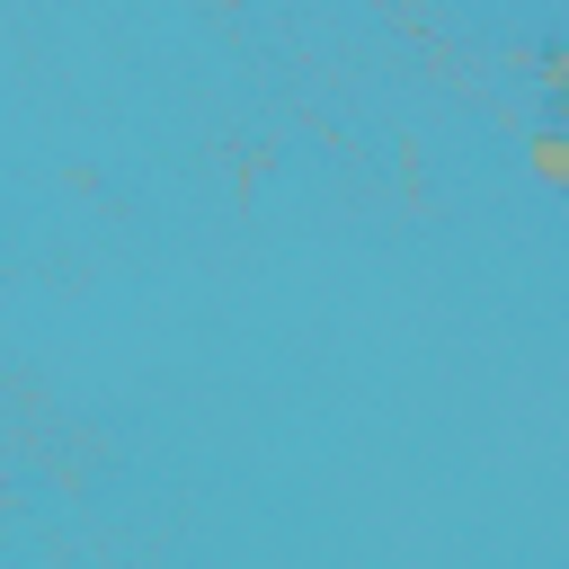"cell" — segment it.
Segmentation results:
<instances>
[{"mask_svg": "<svg viewBox=\"0 0 569 569\" xmlns=\"http://www.w3.org/2000/svg\"><path fill=\"white\" fill-rule=\"evenodd\" d=\"M533 169H542V187H560V178H569V142H560V124H542V133H533Z\"/></svg>", "mask_w": 569, "mask_h": 569, "instance_id": "1", "label": "cell"}, {"mask_svg": "<svg viewBox=\"0 0 569 569\" xmlns=\"http://www.w3.org/2000/svg\"><path fill=\"white\" fill-rule=\"evenodd\" d=\"M533 80H542V98H560V80H569V71H560V44H542V53H533Z\"/></svg>", "mask_w": 569, "mask_h": 569, "instance_id": "2", "label": "cell"}]
</instances>
